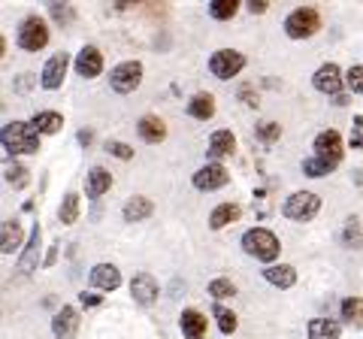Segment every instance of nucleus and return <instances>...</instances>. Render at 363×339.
<instances>
[{
  "mask_svg": "<svg viewBox=\"0 0 363 339\" xmlns=\"http://www.w3.org/2000/svg\"><path fill=\"white\" fill-rule=\"evenodd\" d=\"M4 149L9 155H33L40 149V130L33 124L13 121L4 128Z\"/></svg>",
  "mask_w": 363,
  "mask_h": 339,
  "instance_id": "obj_1",
  "label": "nucleus"
},
{
  "mask_svg": "<svg viewBox=\"0 0 363 339\" xmlns=\"http://www.w3.org/2000/svg\"><path fill=\"white\" fill-rule=\"evenodd\" d=\"M242 248L252 257H257V261H276L279 257V236L267 230V228H252V230H245L242 236Z\"/></svg>",
  "mask_w": 363,
  "mask_h": 339,
  "instance_id": "obj_2",
  "label": "nucleus"
},
{
  "mask_svg": "<svg viewBox=\"0 0 363 339\" xmlns=\"http://www.w3.org/2000/svg\"><path fill=\"white\" fill-rule=\"evenodd\" d=\"M318 28H321V18H318V13H315V9H309V6L294 9V13L285 18V30H288L291 40H306V37H312Z\"/></svg>",
  "mask_w": 363,
  "mask_h": 339,
  "instance_id": "obj_3",
  "label": "nucleus"
},
{
  "mask_svg": "<svg viewBox=\"0 0 363 339\" xmlns=\"http://www.w3.org/2000/svg\"><path fill=\"white\" fill-rule=\"evenodd\" d=\"M45 43H49V28H45V21L37 16H28L18 28V46L25 52H40V49H45Z\"/></svg>",
  "mask_w": 363,
  "mask_h": 339,
  "instance_id": "obj_4",
  "label": "nucleus"
},
{
  "mask_svg": "<svg viewBox=\"0 0 363 339\" xmlns=\"http://www.w3.org/2000/svg\"><path fill=\"white\" fill-rule=\"evenodd\" d=\"M140 82H143V64L140 61H124L109 76V88H112V91H118V94L136 91V85H140Z\"/></svg>",
  "mask_w": 363,
  "mask_h": 339,
  "instance_id": "obj_5",
  "label": "nucleus"
},
{
  "mask_svg": "<svg viewBox=\"0 0 363 339\" xmlns=\"http://www.w3.org/2000/svg\"><path fill=\"white\" fill-rule=\"evenodd\" d=\"M318 209H321V200H318V194H312V191H297V194H291L285 200V216L291 221H309V218H315Z\"/></svg>",
  "mask_w": 363,
  "mask_h": 339,
  "instance_id": "obj_6",
  "label": "nucleus"
},
{
  "mask_svg": "<svg viewBox=\"0 0 363 339\" xmlns=\"http://www.w3.org/2000/svg\"><path fill=\"white\" fill-rule=\"evenodd\" d=\"M242 67H245V58L240 52H233V49H221V52H215L209 58V70H212V76H218V79H233Z\"/></svg>",
  "mask_w": 363,
  "mask_h": 339,
  "instance_id": "obj_7",
  "label": "nucleus"
},
{
  "mask_svg": "<svg viewBox=\"0 0 363 339\" xmlns=\"http://www.w3.org/2000/svg\"><path fill=\"white\" fill-rule=\"evenodd\" d=\"M67 67H70V58H67V52H58L52 55L49 61L43 67V76H40V85L43 88H61L64 85V76H67Z\"/></svg>",
  "mask_w": 363,
  "mask_h": 339,
  "instance_id": "obj_8",
  "label": "nucleus"
},
{
  "mask_svg": "<svg viewBox=\"0 0 363 339\" xmlns=\"http://www.w3.org/2000/svg\"><path fill=\"white\" fill-rule=\"evenodd\" d=\"M40 240H43V228L37 221L33 224V230H30V240L25 245V255L18 257V276H30L33 269L40 267Z\"/></svg>",
  "mask_w": 363,
  "mask_h": 339,
  "instance_id": "obj_9",
  "label": "nucleus"
},
{
  "mask_svg": "<svg viewBox=\"0 0 363 339\" xmlns=\"http://www.w3.org/2000/svg\"><path fill=\"white\" fill-rule=\"evenodd\" d=\"M227 182H230V176H227V170L218 167V164H209V167H203L194 173V188L197 191H218Z\"/></svg>",
  "mask_w": 363,
  "mask_h": 339,
  "instance_id": "obj_10",
  "label": "nucleus"
},
{
  "mask_svg": "<svg viewBox=\"0 0 363 339\" xmlns=\"http://www.w3.org/2000/svg\"><path fill=\"white\" fill-rule=\"evenodd\" d=\"M315 152H318V157H327V161L339 164L342 161V137H339L336 130H321L315 140Z\"/></svg>",
  "mask_w": 363,
  "mask_h": 339,
  "instance_id": "obj_11",
  "label": "nucleus"
},
{
  "mask_svg": "<svg viewBox=\"0 0 363 339\" xmlns=\"http://www.w3.org/2000/svg\"><path fill=\"white\" fill-rule=\"evenodd\" d=\"M100 70H104V55H100V49L85 46L76 55V73L82 79H94V76H100Z\"/></svg>",
  "mask_w": 363,
  "mask_h": 339,
  "instance_id": "obj_12",
  "label": "nucleus"
},
{
  "mask_svg": "<svg viewBox=\"0 0 363 339\" xmlns=\"http://www.w3.org/2000/svg\"><path fill=\"white\" fill-rule=\"evenodd\" d=\"M315 88L321 94H339L342 91V73H339V67L336 64H324V67H318V73H315Z\"/></svg>",
  "mask_w": 363,
  "mask_h": 339,
  "instance_id": "obj_13",
  "label": "nucleus"
},
{
  "mask_svg": "<svg viewBox=\"0 0 363 339\" xmlns=\"http://www.w3.org/2000/svg\"><path fill=\"white\" fill-rule=\"evenodd\" d=\"M130 294H133V300L140 303V306H152V303L157 300V282H155L149 273L133 276V282H130Z\"/></svg>",
  "mask_w": 363,
  "mask_h": 339,
  "instance_id": "obj_14",
  "label": "nucleus"
},
{
  "mask_svg": "<svg viewBox=\"0 0 363 339\" xmlns=\"http://www.w3.org/2000/svg\"><path fill=\"white\" fill-rule=\"evenodd\" d=\"M76 330H79V312L73 306L58 309V315H55V321H52V333L58 339H73Z\"/></svg>",
  "mask_w": 363,
  "mask_h": 339,
  "instance_id": "obj_15",
  "label": "nucleus"
},
{
  "mask_svg": "<svg viewBox=\"0 0 363 339\" xmlns=\"http://www.w3.org/2000/svg\"><path fill=\"white\" fill-rule=\"evenodd\" d=\"M88 279H91V285L100 291H116L121 285V273H118V267H112V264H97Z\"/></svg>",
  "mask_w": 363,
  "mask_h": 339,
  "instance_id": "obj_16",
  "label": "nucleus"
},
{
  "mask_svg": "<svg viewBox=\"0 0 363 339\" xmlns=\"http://www.w3.org/2000/svg\"><path fill=\"white\" fill-rule=\"evenodd\" d=\"M233 149H236V137H233V133L230 130H215L209 137L206 155H209V161H221V157L233 155Z\"/></svg>",
  "mask_w": 363,
  "mask_h": 339,
  "instance_id": "obj_17",
  "label": "nucleus"
},
{
  "mask_svg": "<svg viewBox=\"0 0 363 339\" xmlns=\"http://www.w3.org/2000/svg\"><path fill=\"white\" fill-rule=\"evenodd\" d=\"M179 327L185 339H206V318H203V312L197 309H185L179 318Z\"/></svg>",
  "mask_w": 363,
  "mask_h": 339,
  "instance_id": "obj_18",
  "label": "nucleus"
},
{
  "mask_svg": "<svg viewBox=\"0 0 363 339\" xmlns=\"http://www.w3.org/2000/svg\"><path fill=\"white\" fill-rule=\"evenodd\" d=\"M109 188H112V176L106 173V170H104V167H94V170H91L88 179H85L88 197H94V200H97V197H104Z\"/></svg>",
  "mask_w": 363,
  "mask_h": 339,
  "instance_id": "obj_19",
  "label": "nucleus"
},
{
  "mask_svg": "<svg viewBox=\"0 0 363 339\" xmlns=\"http://www.w3.org/2000/svg\"><path fill=\"white\" fill-rule=\"evenodd\" d=\"M136 130H140V137L145 143H161L167 137V128H164V121L157 116H143L140 121H136Z\"/></svg>",
  "mask_w": 363,
  "mask_h": 339,
  "instance_id": "obj_20",
  "label": "nucleus"
},
{
  "mask_svg": "<svg viewBox=\"0 0 363 339\" xmlns=\"http://www.w3.org/2000/svg\"><path fill=\"white\" fill-rule=\"evenodd\" d=\"M264 279L269 282V285H276V288H291L294 282H297V269L288 267V264H276V267L264 269Z\"/></svg>",
  "mask_w": 363,
  "mask_h": 339,
  "instance_id": "obj_21",
  "label": "nucleus"
},
{
  "mask_svg": "<svg viewBox=\"0 0 363 339\" xmlns=\"http://www.w3.org/2000/svg\"><path fill=\"white\" fill-rule=\"evenodd\" d=\"M152 212H155V206L149 197H130L124 203V221H143V218H149Z\"/></svg>",
  "mask_w": 363,
  "mask_h": 339,
  "instance_id": "obj_22",
  "label": "nucleus"
},
{
  "mask_svg": "<svg viewBox=\"0 0 363 339\" xmlns=\"http://www.w3.org/2000/svg\"><path fill=\"white\" fill-rule=\"evenodd\" d=\"M240 218V206L236 203H221V206H215L212 209V216H209V228L212 230H221L224 224H230Z\"/></svg>",
  "mask_w": 363,
  "mask_h": 339,
  "instance_id": "obj_23",
  "label": "nucleus"
},
{
  "mask_svg": "<svg viewBox=\"0 0 363 339\" xmlns=\"http://www.w3.org/2000/svg\"><path fill=\"white\" fill-rule=\"evenodd\" d=\"M212 112H215L212 94H194V97H191V104H188V116L191 118L206 121V118H212Z\"/></svg>",
  "mask_w": 363,
  "mask_h": 339,
  "instance_id": "obj_24",
  "label": "nucleus"
},
{
  "mask_svg": "<svg viewBox=\"0 0 363 339\" xmlns=\"http://www.w3.org/2000/svg\"><path fill=\"white\" fill-rule=\"evenodd\" d=\"M30 124H33V128H37L40 133H58L61 124H64V116H58L55 109H45V112H37Z\"/></svg>",
  "mask_w": 363,
  "mask_h": 339,
  "instance_id": "obj_25",
  "label": "nucleus"
},
{
  "mask_svg": "<svg viewBox=\"0 0 363 339\" xmlns=\"http://www.w3.org/2000/svg\"><path fill=\"white\" fill-rule=\"evenodd\" d=\"M339 324L330 318H312L309 321V339H339Z\"/></svg>",
  "mask_w": 363,
  "mask_h": 339,
  "instance_id": "obj_26",
  "label": "nucleus"
},
{
  "mask_svg": "<svg viewBox=\"0 0 363 339\" xmlns=\"http://www.w3.org/2000/svg\"><path fill=\"white\" fill-rule=\"evenodd\" d=\"M342 321L363 327V300L360 297H345L342 300Z\"/></svg>",
  "mask_w": 363,
  "mask_h": 339,
  "instance_id": "obj_27",
  "label": "nucleus"
},
{
  "mask_svg": "<svg viewBox=\"0 0 363 339\" xmlns=\"http://www.w3.org/2000/svg\"><path fill=\"white\" fill-rule=\"evenodd\" d=\"M21 245V224L18 221H4V255L18 252Z\"/></svg>",
  "mask_w": 363,
  "mask_h": 339,
  "instance_id": "obj_28",
  "label": "nucleus"
},
{
  "mask_svg": "<svg viewBox=\"0 0 363 339\" xmlns=\"http://www.w3.org/2000/svg\"><path fill=\"white\" fill-rule=\"evenodd\" d=\"M236 9H240V0H209V13H212V18H218V21L233 18Z\"/></svg>",
  "mask_w": 363,
  "mask_h": 339,
  "instance_id": "obj_29",
  "label": "nucleus"
},
{
  "mask_svg": "<svg viewBox=\"0 0 363 339\" xmlns=\"http://www.w3.org/2000/svg\"><path fill=\"white\" fill-rule=\"evenodd\" d=\"M58 218H61V224H73L79 218V197L76 194H64L61 209H58Z\"/></svg>",
  "mask_w": 363,
  "mask_h": 339,
  "instance_id": "obj_30",
  "label": "nucleus"
},
{
  "mask_svg": "<svg viewBox=\"0 0 363 339\" xmlns=\"http://www.w3.org/2000/svg\"><path fill=\"white\" fill-rule=\"evenodd\" d=\"M333 170H336L333 161H327V157H318V155L312 157V161H306V164H303V173H306V176H315V179H318V176L333 173Z\"/></svg>",
  "mask_w": 363,
  "mask_h": 339,
  "instance_id": "obj_31",
  "label": "nucleus"
},
{
  "mask_svg": "<svg viewBox=\"0 0 363 339\" xmlns=\"http://www.w3.org/2000/svg\"><path fill=\"white\" fill-rule=\"evenodd\" d=\"M212 312H215V321H218V330H221V333H233V330H236V315L227 309V306L215 303Z\"/></svg>",
  "mask_w": 363,
  "mask_h": 339,
  "instance_id": "obj_32",
  "label": "nucleus"
},
{
  "mask_svg": "<svg viewBox=\"0 0 363 339\" xmlns=\"http://www.w3.org/2000/svg\"><path fill=\"white\" fill-rule=\"evenodd\" d=\"M342 243H345L348 248H360V245H363V233H360V221H357V218H348V221H345Z\"/></svg>",
  "mask_w": 363,
  "mask_h": 339,
  "instance_id": "obj_33",
  "label": "nucleus"
},
{
  "mask_svg": "<svg viewBox=\"0 0 363 339\" xmlns=\"http://www.w3.org/2000/svg\"><path fill=\"white\" fill-rule=\"evenodd\" d=\"M49 9H52V16L58 18L61 25H73L76 13H73V6L67 4V0H49Z\"/></svg>",
  "mask_w": 363,
  "mask_h": 339,
  "instance_id": "obj_34",
  "label": "nucleus"
},
{
  "mask_svg": "<svg viewBox=\"0 0 363 339\" xmlns=\"http://www.w3.org/2000/svg\"><path fill=\"white\" fill-rule=\"evenodd\" d=\"M209 294L215 300H227V297H233V294H236V285L230 279H212L209 282Z\"/></svg>",
  "mask_w": 363,
  "mask_h": 339,
  "instance_id": "obj_35",
  "label": "nucleus"
},
{
  "mask_svg": "<svg viewBox=\"0 0 363 339\" xmlns=\"http://www.w3.org/2000/svg\"><path fill=\"white\" fill-rule=\"evenodd\" d=\"M28 179H30V176H28V170L21 167V164H9V167H6V182L13 185V188H25Z\"/></svg>",
  "mask_w": 363,
  "mask_h": 339,
  "instance_id": "obj_36",
  "label": "nucleus"
},
{
  "mask_svg": "<svg viewBox=\"0 0 363 339\" xmlns=\"http://www.w3.org/2000/svg\"><path fill=\"white\" fill-rule=\"evenodd\" d=\"M281 137V128L276 121H260L257 124V140H264V143H276Z\"/></svg>",
  "mask_w": 363,
  "mask_h": 339,
  "instance_id": "obj_37",
  "label": "nucleus"
},
{
  "mask_svg": "<svg viewBox=\"0 0 363 339\" xmlns=\"http://www.w3.org/2000/svg\"><path fill=\"white\" fill-rule=\"evenodd\" d=\"M348 88L354 94H363V64H354L348 70Z\"/></svg>",
  "mask_w": 363,
  "mask_h": 339,
  "instance_id": "obj_38",
  "label": "nucleus"
},
{
  "mask_svg": "<svg viewBox=\"0 0 363 339\" xmlns=\"http://www.w3.org/2000/svg\"><path fill=\"white\" fill-rule=\"evenodd\" d=\"M106 152L116 155V157H121V161H130V157H133L130 145H124V143H118V140H109V143H106Z\"/></svg>",
  "mask_w": 363,
  "mask_h": 339,
  "instance_id": "obj_39",
  "label": "nucleus"
},
{
  "mask_svg": "<svg viewBox=\"0 0 363 339\" xmlns=\"http://www.w3.org/2000/svg\"><path fill=\"white\" fill-rule=\"evenodd\" d=\"M351 145L363 149V118H354V124H351Z\"/></svg>",
  "mask_w": 363,
  "mask_h": 339,
  "instance_id": "obj_40",
  "label": "nucleus"
},
{
  "mask_svg": "<svg viewBox=\"0 0 363 339\" xmlns=\"http://www.w3.org/2000/svg\"><path fill=\"white\" fill-rule=\"evenodd\" d=\"M79 303H82V306L88 309V306H100V303H104V297H100V294H91V291H82V294H79Z\"/></svg>",
  "mask_w": 363,
  "mask_h": 339,
  "instance_id": "obj_41",
  "label": "nucleus"
},
{
  "mask_svg": "<svg viewBox=\"0 0 363 339\" xmlns=\"http://www.w3.org/2000/svg\"><path fill=\"white\" fill-rule=\"evenodd\" d=\"M245 4H248V13H255V16H260V13H267L269 0H245Z\"/></svg>",
  "mask_w": 363,
  "mask_h": 339,
  "instance_id": "obj_42",
  "label": "nucleus"
},
{
  "mask_svg": "<svg viewBox=\"0 0 363 339\" xmlns=\"http://www.w3.org/2000/svg\"><path fill=\"white\" fill-rule=\"evenodd\" d=\"M55 257H58V245H52V248H49V255H45V261H43V264H45V267H52V264H55Z\"/></svg>",
  "mask_w": 363,
  "mask_h": 339,
  "instance_id": "obj_43",
  "label": "nucleus"
},
{
  "mask_svg": "<svg viewBox=\"0 0 363 339\" xmlns=\"http://www.w3.org/2000/svg\"><path fill=\"white\" fill-rule=\"evenodd\" d=\"M79 143H82V145H91V130H79Z\"/></svg>",
  "mask_w": 363,
  "mask_h": 339,
  "instance_id": "obj_44",
  "label": "nucleus"
},
{
  "mask_svg": "<svg viewBox=\"0 0 363 339\" xmlns=\"http://www.w3.org/2000/svg\"><path fill=\"white\" fill-rule=\"evenodd\" d=\"M28 85H30V76H21L18 82H16V88H28Z\"/></svg>",
  "mask_w": 363,
  "mask_h": 339,
  "instance_id": "obj_45",
  "label": "nucleus"
}]
</instances>
